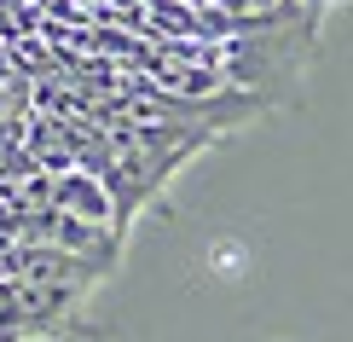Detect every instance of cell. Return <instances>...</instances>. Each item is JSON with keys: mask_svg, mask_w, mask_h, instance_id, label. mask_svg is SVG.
<instances>
[{"mask_svg": "<svg viewBox=\"0 0 353 342\" xmlns=\"http://www.w3.org/2000/svg\"><path fill=\"white\" fill-rule=\"evenodd\" d=\"M47 203H52V209H64V215H76V220H93V227L122 232V227H116V203H110V191L99 186L87 169L47 174ZM122 238H128V232H122Z\"/></svg>", "mask_w": 353, "mask_h": 342, "instance_id": "1", "label": "cell"}, {"mask_svg": "<svg viewBox=\"0 0 353 342\" xmlns=\"http://www.w3.org/2000/svg\"><path fill=\"white\" fill-rule=\"evenodd\" d=\"M214 12H232V18H255V12H278L284 0H209Z\"/></svg>", "mask_w": 353, "mask_h": 342, "instance_id": "2", "label": "cell"}]
</instances>
